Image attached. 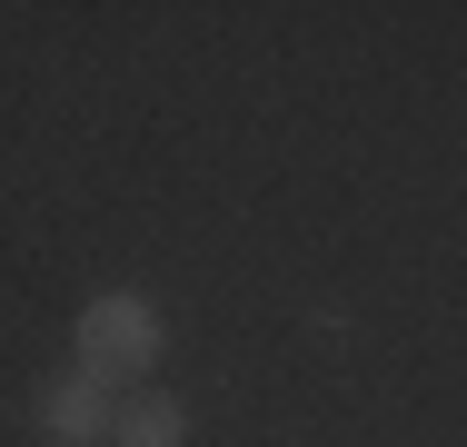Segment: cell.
<instances>
[{"label":"cell","mask_w":467,"mask_h":447,"mask_svg":"<svg viewBox=\"0 0 467 447\" xmlns=\"http://www.w3.org/2000/svg\"><path fill=\"white\" fill-rule=\"evenodd\" d=\"M189 438V408L170 388H140L130 408H109V447H180Z\"/></svg>","instance_id":"3957f363"},{"label":"cell","mask_w":467,"mask_h":447,"mask_svg":"<svg viewBox=\"0 0 467 447\" xmlns=\"http://www.w3.org/2000/svg\"><path fill=\"white\" fill-rule=\"evenodd\" d=\"M70 338H80V368H90L99 388H109V378L160 368V348H170V338H160V308H150L140 288H99L90 308H80V328H70Z\"/></svg>","instance_id":"6da1fadb"},{"label":"cell","mask_w":467,"mask_h":447,"mask_svg":"<svg viewBox=\"0 0 467 447\" xmlns=\"http://www.w3.org/2000/svg\"><path fill=\"white\" fill-rule=\"evenodd\" d=\"M40 438L50 447H99L109 438V388H99L90 368H70V378L40 388Z\"/></svg>","instance_id":"7a4b0ae2"}]
</instances>
